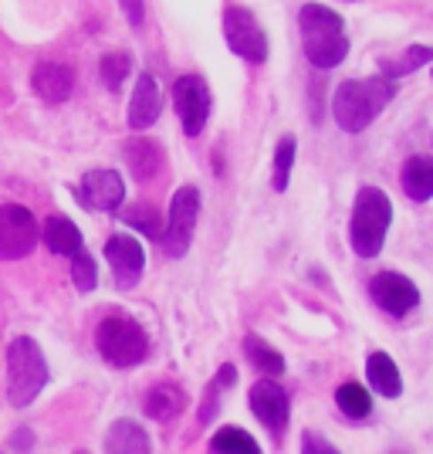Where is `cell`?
<instances>
[{"mask_svg":"<svg viewBox=\"0 0 433 454\" xmlns=\"http://www.w3.org/2000/svg\"><path fill=\"white\" fill-rule=\"evenodd\" d=\"M396 98V82L386 75L345 78L332 95V115L342 133H362L376 122L383 109Z\"/></svg>","mask_w":433,"mask_h":454,"instance_id":"1","label":"cell"},{"mask_svg":"<svg viewBox=\"0 0 433 454\" xmlns=\"http://www.w3.org/2000/svg\"><path fill=\"white\" fill-rule=\"evenodd\" d=\"M298 31H302V51L312 68L329 72L339 68L349 58V35L345 20L325 4H302L298 11Z\"/></svg>","mask_w":433,"mask_h":454,"instance_id":"2","label":"cell"},{"mask_svg":"<svg viewBox=\"0 0 433 454\" xmlns=\"http://www.w3.org/2000/svg\"><path fill=\"white\" fill-rule=\"evenodd\" d=\"M95 349L115 370H132L150 356V333L135 316L122 309H109L95 325Z\"/></svg>","mask_w":433,"mask_h":454,"instance_id":"3","label":"cell"},{"mask_svg":"<svg viewBox=\"0 0 433 454\" xmlns=\"http://www.w3.org/2000/svg\"><path fill=\"white\" fill-rule=\"evenodd\" d=\"M393 224V200L386 190L359 187L356 200H352V217H349V245L359 258H379L386 247V234Z\"/></svg>","mask_w":433,"mask_h":454,"instance_id":"4","label":"cell"},{"mask_svg":"<svg viewBox=\"0 0 433 454\" xmlns=\"http://www.w3.org/2000/svg\"><path fill=\"white\" fill-rule=\"evenodd\" d=\"M51 370L31 336H18L7 346V400L11 407H31L38 394L48 387Z\"/></svg>","mask_w":433,"mask_h":454,"instance_id":"5","label":"cell"},{"mask_svg":"<svg viewBox=\"0 0 433 454\" xmlns=\"http://www.w3.org/2000/svg\"><path fill=\"white\" fill-rule=\"evenodd\" d=\"M200 190L193 184H183V187L173 193L170 210H166V231L159 238V251L166 258H183L193 245V234H197V217H200Z\"/></svg>","mask_w":433,"mask_h":454,"instance_id":"6","label":"cell"},{"mask_svg":"<svg viewBox=\"0 0 433 454\" xmlns=\"http://www.w3.org/2000/svg\"><path fill=\"white\" fill-rule=\"evenodd\" d=\"M224 41L234 55L251 61V65H264L271 55V41H267L261 20L241 4H227L224 7Z\"/></svg>","mask_w":433,"mask_h":454,"instance_id":"7","label":"cell"},{"mask_svg":"<svg viewBox=\"0 0 433 454\" xmlns=\"http://www.w3.org/2000/svg\"><path fill=\"white\" fill-rule=\"evenodd\" d=\"M41 241L35 210L24 204H0V262L27 258Z\"/></svg>","mask_w":433,"mask_h":454,"instance_id":"8","label":"cell"},{"mask_svg":"<svg viewBox=\"0 0 433 454\" xmlns=\"http://www.w3.org/2000/svg\"><path fill=\"white\" fill-rule=\"evenodd\" d=\"M173 109L183 122V133L189 139L207 129V119L213 113V95H210V85L204 75H180L173 82Z\"/></svg>","mask_w":433,"mask_h":454,"instance_id":"9","label":"cell"},{"mask_svg":"<svg viewBox=\"0 0 433 454\" xmlns=\"http://www.w3.org/2000/svg\"><path fill=\"white\" fill-rule=\"evenodd\" d=\"M72 197L92 214H119L126 204V184L115 170H89L72 187Z\"/></svg>","mask_w":433,"mask_h":454,"instance_id":"10","label":"cell"},{"mask_svg":"<svg viewBox=\"0 0 433 454\" xmlns=\"http://www.w3.org/2000/svg\"><path fill=\"white\" fill-rule=\"evenodd\" d=\"M247 407H251V414L258 417L274 437L284 434V427L291 420V397H288V390H284L278 380L271 377L254 380L251 390H247Z\"/></svg>","mask_w":433,"mask_h":454,"instance_id":"11","label":"cell"},{"mask_svg":"<svg viewBox=\"0 0 433 454\" xmlns=\"http://www.w3.org/2000/svg\"><path fill=\"white\" fill-rule=\"evenodd\" d=\"M369 299L393 319L410 316L420 305V288L414 278H406L403 271H379L369 278Z\"/></svg>","mask_w":433,"mask_h":454,"instance_id":"12","label":"cell"},{"mask_svg":"<svg viewBox=\"0 0 433 454\" xmlns=\"http://www.w3.org/2000/svg\"><path fill=\"white\" fill-rule=\"evenodd\" d=\"M105 258L112 268V278L122 292H132L135 285L143 282V271H146V247L139 245L132 234L126 231H115L105 238Z\"/></svg>","mask_w":433,"mask_h":454,"instance_id":"13","label":"cell"},{"mask_svg":"<svg viewBox=\"0 0 433 454\" xmlns=\"http://www.w3.org/2000/svg\"><path fill=\"white\" fill-rule=\"evenodd\" d=\"M163 115V92L156 85V78L150 72L135 75V89L129 95V113H126V122H129L132 133H143L156 126V119Z\"/></svg>","mask_w":433,"mask_h":454,"instance_id":"14","label":"cell"},{"mask_svg":"<svg viewBox=\"0 0 433 454\" xmlns=\"http://www.w3.org/2000/svg\"><path fill=\"white\" fill-rule=\"evenodd\" d=\"M31 89H35L41 102L61 106L75 92V72L68 65H61V61H41L35 68V75H31Z\"/></svg>","mask_w":433,"mask_h":454,"instance_id":"15","label":"cell"},{"mask_svg":"<svg viewBox=\"0 0 433 454\" xmlns=\"http://www.w3.org/2000/svg\"><path fill=\"white\" fill-rule=\"evenodd\" d=\"M126 167L129 173L139 180V184H150L163 173V163H166V153H163V143H156L150 136H135L126 143Z\"/></svg>","mask_w":433,"mask_h":454,"instance_id":"16","label":"cell"},{"mask_svg":"<svg viewBox=\"0 0 433 454\" xmlns=\"http://www.w3.org/2000/svg\"><path fill=\"white\" fill-rule=\"evenodd\" d=\"M143 411H146V417H152V420L166 424V420H173V417H180L183 411H187V394H183L180 383L159 380V383H152L150 390H146Z\"/></svg>","mask_w":433,"mask_h":454,"instance_id":"17","label":"cell"},{"mask_svg":"<svg viewBox=\"0 0 433 454\" xmlns=\"http://www.w3.org/2000/svg\"><path fill=\"white\" fill-rule=\"evenodd\" d=\"M41 245L48 247L51 254H58V258H75L78 251L85 247V241H81V231H78L72 217L51 214L41 227Z\"/></svg>","mask_w":433,"mask_h":454,"instance_id":"18","label":"cell"},{"mask_svg":"<svg viewBox=\"0 0 433 454\" xmlns=\"http://www.w3.org/2000/svg\"><path fill=\"white\" fill-rule=\"evenodd\" d=\"M105 454H152V441L143 424H135L132 417H119L105 431Z\"/></svg>","mask_w":433,"mask_h":454,"instance_id":"19","label":"cell"},{"mask_svg":"<svg viewBox=\"0 0 433 454\" xmlns=\"http://www.w3.org/2000/svg\"><path fill=\"white\" fill-rule=\"evenodd\" d=\"M366 380H369V387L376 390L379 397H386V400L403 397V373H399V366H396L393 356L383 353V349L366 356Z\"/></svg>","mask_w":433,"mask_h":454,"instance_id":"20","label":"cell"},{"mask_svg":"<svg viewBox=\"0 0 433 454\" xmlns=\"http://www.w3.org/2000/svg\"><path fill=\"white\" fill-rule=\"evenodd\" d=\"M399 184H403V193H406L414 204H427L433 197V156H423V153L410 156V160L403 163Z\"/></svg>","mask_w":433,"mask_h":454,"instance_id":"21","label":"cell"},{"mask_svg":"<svg viewBox=\"0 0 433 454\" xmlns=\"http://www.w3.org/2000/svg\"><path fill=\"white\" fill-rule=\"evenodd\" d=\"M241 346H244V356L247 363L261 373V377H271L278 380L288 370V363H284V356L271 346V342L264 340V336H258V333H247L244 340H241Z\"/></svg>","mask_w":433,"mask_h":454,"instance_id":"22","label":"cell"},{"mask_svg":"<svg viewBox=\"0 0 433 454\" xmlns=\"http://www.w3.org/2000/svg\"><path fill=\"white\" fill-rule=\"evenodd\" d=\"M119 217H122V224L126 227H132V231H139V234L152 238L156 245H159V238H163V231H166L163 207H156V204H132V207L119 210Z\"/></svg>","mask_w":433,"mask_h":454,"instance_id":"23","label":"cell"},{"mask_svg":"<svg viewBox=\"0 0 433 454\" xmlns=\"http://www.w3.org/2000/svg\"><path fill=\"white\" fill-rule=\"evenodd\" d=\"M336 403H339V411L349 420H366V417L373 414V394L362 383H356V380L342 383L339 390H336Z\"/></svg>","mask_w":433,"mask_h":454,"instance_id":"24","label":"cell"},{"mask_svg":"<svg viewBox=\"0 0 433 454\" xmlns=\"http://www.w3.org/2000/svg\"><path fill=\"white\" fill-rule=\"evenodd\" d=\"M210 451L217 454H264L261 444L247 434L244 427H220L217 434L210 437Z\"/></svg>","mask_w":433,"mask_h":454,"instance_id":"25","label":"cell"},{"mask_svg":"<svg viewBox=\"0 0 433 454\" xmlns=\"http://www.w3.org/2000/svg\"><path fill=\"white\" fill-rule=\"evenodd\" d=\"M295 156H298V143H295V136H282V139H278V146H274V167H271V187H274V193H284L288 184H291Z\"/></svg>","mask_w":433,"mask_h":454,"instance_id":"26","label":"cell"},{"mask_svg":"<svg viewBox=\"0 0 433 454\" xmlns=\"http://www.w3.org/2000/svg\"><path fill=\"white\" fill-rule=\"evenodd\" d=\"M98 75H102V85L109 92H119L122 82L132 75V58L126 51H105L98 58Z\"/></svg>","mask_w":433,"mask_h":454,"instance_id":"27","label":"cell"},{"mask_svg":"<svg viewBox=\"0 0 433 454\" xmlns=\"http://www.w3.org/2000/svg\"><path fill=\"white\" fill-rule=\"evenodd\" d=\"M433 61V48L430 44H414V48H406V55L403 58H393V61H383V75L386 78H399V75H410L416 68H423V65H430Z\"/></svg>","mask_w":433,"mask_h":454,"instance_id":"28","label":"cell"},{"mask_svg":"<svg viewBox=\"0 0 433 454\" xmlns=\"http://www.w3.org/2000/svg\"><path fill=\"white\" fill-rule=\"evenodd\" d=\"M72 285H75L81 295L95 292V285H98V265H95V258L85 247L72 258Z\"/></svg>","mask_w":433,"mask_h":454,"instance_id":"29","label":"cell"},{"mask_svg":"<svg viewBox=\"0 0 433 454\" xmlns=\"http://www.w3.org/2000/svg\"><path fill=\"white\" fill-rule=\"evenodd\" d=\"M302 454H342L329 437H321L319 431H305L302 434Z\"/></svg>","mask_w":433,"mask_h":454,"instance_id":"30","label":"cell"},{"mask_svg":"<svg viewBox=\"0 0 433 454\" xmlns=\"http://www.w3.org/2000/svg\"><path fill=\"white\" fill-rule=\"evenodd\" d=\"M220 390H224V387H220L217 380H213V383L207 387V397H204V411H200V420H204V424H210V420H213V414L220 411Z\"/></svg>","mask_w":433,"mask_h":454,"instance_id":"31","label":"cell"},{"mask_svg":"<svg viewBox=\"0 0 433 454\" xmlns=\"http://www.w3.org/2000/svg\"><path fill=\"white\" fill-rule=\"evenodd\" d=\"M119 4H122V11H126L129 24L139 31V27L146 24V4H143V0H119Z\"/></svg>","mask_w":433,"mask_h":454,"instance_id":"32","label":"cell"},{"mask_svg":"<svg viewBox=\"0 0 433 454\" xmlns=\"http://www.w3.org/2000/svg\"><path fill=\"white\" fill-rule=\"evenodd\" d=\"M11 444H14V448H20V451H31V448H35V434H31L27 427H20Z\"/></svg>","mask_w":433,"mask_h":454,"instance_id":"33","label":"cell"},{"mask_svg":"<svg viewBox=\"0 0 433 454\" xmlns=\"http://www.w3.org/2000/svg\"><path fill=\"white\" fill-rule=\"evenodd\" d=\"M210 454H217V451H210Z\"/></svg>","mask_w":433,"mask_h":454,"instance_id":"34","label":"cell"}]
</instances>
